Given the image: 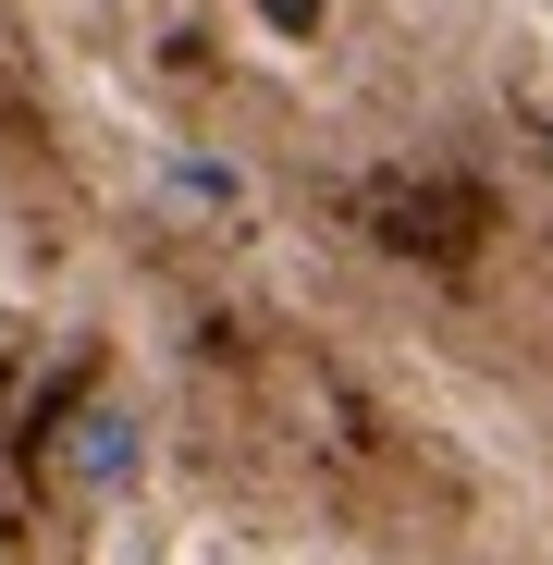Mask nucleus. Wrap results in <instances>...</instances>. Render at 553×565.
Masks as SVG:
<instances>
[{"label":"nucleus","mask_w":553,"mask_h":565,"mask_svg":"<svg viewBox=\"0 0 553 565\" xmlns=\"http://www.w3.org/2000/svg\"><path fill=\"white\" fill-rule=\"evenodd\" d=\"M62 492H86V504H124L136 480H148V418L124 406V394H86L74 418H62Z\"/></svg>","instance_id":"f257e3e1"},{"label":"nucleus","mask_w":553,"mask_h":565,"mask_svg":"<svg viewBox=\"0 0 553 565\" xmlns=\"http://www.w3.org/2000/svg\"><path fill=\"white\" fill-rule=\"evenodd\" d=\"M172 184H184V198H210V210H234V198H246V184H234L222 160H172Z\"/></svg>","instance_id":"f03ea898"}]
</instances>
